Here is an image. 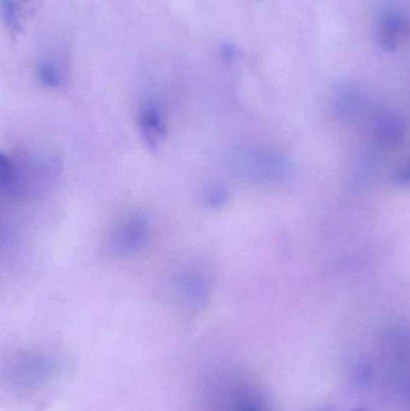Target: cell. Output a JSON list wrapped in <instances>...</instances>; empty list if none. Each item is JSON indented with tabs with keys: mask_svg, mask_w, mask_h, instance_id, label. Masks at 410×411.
<instances>
[{
	"mask_svg": "<svg viewBox=\"0 0 410 411\" xmlns=\"http://www.w3.org/2000/svg\"><path fill=\"white\" fill-rule=\"evenodd\" d=\"M57 161L49 156L1 159V186L11 195H35L47 189L58 177Z\"/></svg>",
	"mask_w": 410,
	"mask_h": 411,
	"instance_id": "6da1fadb",
	"label": "cell"
},
{
	"mask_svg": "<svg viewBox=\"0 0 410 411\" xmlns=\"http://www.w3.org/2000/svg\"><path fill=\"white\" fill-rule=\"evenodd\" d=\"M148 237V224L142 217H132L116 227L108 246L115 254H130L142 247Z\"/></svg>",
	"mask_w": 410,
	"mask_h": 411,
	"instance_id": "7a4b0ae2",
	"label": "cell"
},
{
	"mask_svg": "<svg viewBox=\"0 0 410 411\" xmlns=\"http://www.w3.org/2000/svg\"><path fill=\"white\" fill-rule=\"evenodd\" d=\"M374 137L375 140L387 148L402 144L406 134V122L401 115L394 112H385L378 115L374 122Z\"/></svg>",
	"mask_w": 410,
	"mask_h": 411,
	"instance_id": "3957f363",
	"label": "cell"
},
{
	"mask_svg": "<svg viewBox=\"0 0 410 411\" xmlns=\"http://www.w3.org/2000/svg\"><path fill=\"white\" fill-rule=\"evenodd\" d=\"M409 34V22L398 13H386L378 27V42L382 49L394 51Z\"/></svg>",
	"mask_w": 410,
	"mask_h": 411,
	"instance_id": "277c9868",
	"label": "cell"
},
{
	"mask_svg": "<svg viewBox=\"0 0 410 411\" xmlns=\"http://www.w3.org/2000/svg\"><path fill=\"white\" fill-rule=\"evenodd\" d=\"M141 129L148 144L156 146L164 136V124L156 107H144L141 115Z\"/></svg>",
	"mask_w": 410,
	"mask_h": 411,
	"instance_id": "5b68a950",
	"label": "cell"
},
{
	"mask_svg": "<svg viewBox=\"0 0 410 411\" xmlns=\"http://www.w3.org/2000/svg\"><path fill=\"white\" fill-rule=\"evenodd\" d=\"M180 292L189 303L201 305V302L207 298L209 288H207V283L200 277H187L181 283Z\"/></svg>",
	"mask_w": 410,
	"mask_h": 411,
	"instance_id": "8992f818",
	"label": "cell"
},
{
	"mask_svg": "<svg viewBox=\"0 0 410 411\" xmlns=\"http://www.w3.org/2000/svg\"><path fill=\"white\" fill-rule=\"evenodd\" d=\"M234 411H268L258 396L251 392H238L234 399Z\"/></svg>",
	"mask_w": 410,
	"mask_h": 411,
	"instance_id": "52a82bcc",
	"label": "cell"
},
{
	"mask_svg": "<svg viewBox=\"0 0 410 411\" xmlns=\"http://www.w3.org/2000/svg\"><path fill=\"white\" fill-rule=\"evenodd\" d=\"M39 75L46 86L58 87L61 83V75L58 72L57 69L51 64H44V65L40 66Z\"/></svg>",
	"mask_w": 410,
	"mask_h": 411,
	"instance_id": "ba28073f",
	"label": "cell"
},
{
	"mask_svg": "<svg viewBox=\"0 0 410 411\" xmlns=\"http://www.w3.org/2000/svg\"><path fill=\"white\" fill-rule=\"evenodd\" d=\"M3 13H4L5 18L8 22V25L16 27L17 11L13 0H3Z\"/></svg>",
	"mask_w": 410,
	"mask_h": 411,
	"instance_id": "9c48e42d",
	"label": "cell"
},
{
	"mask_svg": "<svg viewBox=\"0 0 410 411\" xmlns=\"http://www.w3.org/2000/svg\"><path fill=\"white\" fill-rule=\"evenodd\" d=\"M398 184L410 185V159L404 163V164L398 169L395 177Z\"/></svg>",
	"mask_w": 410,
	"mask_h": 411,
	"instance_id": "30bf717a",
	"label": "cell"
},
{
	"mask_svg": "<svg viewBox=\"0 0 410 411\" xmlns=\"http://www.w3.org/2000/svg\"><path fill=\"white\" fill-rule=\"evenodd\" d=\"M404 397H406V402L410 403V387H406V390L404 391Z\"/></svg>",
	"mask_w": 410,
	"mask_h": 411,
	"instance_id": "8fae6325",
	"label": "cell"
},
{
	"mask_svg": "<svg viewBox=\"0 0 410 411\" xmlns=\"http://www.w3.org/2000/svg\"><path fill=\"white\" fill-rule=\"evenodd\" d=\"M355 411H364V410H361V409H357V410H355Z\"/></svg>",
	"mask_w": 410,
	"mask_h": 411,
	"instance_id": "7c38bea8",
	"label": "cell"
}]
</instances>
